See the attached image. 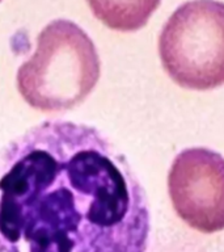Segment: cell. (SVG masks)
I'll list each match as a JSON object with an SVG mask.
<instances>
[{
	"label": "cell",
	"mask_w": 224,
	"mask_h": 252,
	"mask_svg": "<svg viewBox=\"0 0 224 252\" xmlns=\"http://www.w3.org/2000/svg\"><path fill=\"white\" fill-rule=\"evenodd\" d=\"M145 193L93 126H33L0 149V252H145Z\"/></svg>",
	"instance_id": "cell-1"
},
{
	"label": "cell",
	"mask_w": 224,
	"mask_h": 252,
	"mask_svg": "<svg viewBox=\"0 0 224 252\" xmlns=\"http://www.w3.org/2000/svg\"><path fill=\"white\" fill-rule=\"evenodd\" d=\"M101 74L90 37L70 20L47 24L37 37L34 54L17 71L20 94L34 109L62 112L88 97Z\"/></svg>",
	"instance_id": "cell-2"
},
{
	"label": "cell",
	"mask_w": 224,
	"mask_h": 252,
	"mask_svg": "<svg viewBox=\"0 0 224 252\" xmlns=\"http://www.w3.org/2000/svg\"><path fill=\"white\" fill-rule=\"evenodd\" d=\"M159 54L180 87L208 91L224 84V3L190 0L177 8L159 37Z\"/></svg>",
	"instance_id": "cell-3"
},
{
	"label": "cell",
	"mask_w": 224,
	"mask_h": 252,
	"mask_svg": "<svg viewBox=\"0 0 224 252\" xmlns=\"http://www.w3.org/2000/svg\"><path fill=\"white\" fill-rule=\"evenodd\" d=\"M168 192L177 216L196 231L224 230V158L204 147L184 150L173 160Z\"/></svg>",
	"instance_id": "cell-4"
},
{
	"label": "cell",
	"mask_w": 224,
	"mask_h": 252,
	"mask_svg": "<svg viewBox=\"0 0 224 252\" xmlns=\"http://www.w3.org/2000/svg\"><path fill=\"white\" fill-rule=\"evenodd\" d=\"M93 15L110 29L135 32L147 24L161 0H86Z\"/></svg>",
	"instance_id": "cell-5"
},
{
	"label": "cell",
	"mask_w": 224,
	"mask_h": 252,
	"mask_svg": "<svg viewBox=\"0 0 224 252\" xmlns=\"http://www.w3.org/2000/svg\"><path fill=\"white\" fill-rule=\"evenodd\" d=\"M0 1H1V0H0Z\"/></svg>",
	"instance_id": "cell-6"
}]
</instances>
